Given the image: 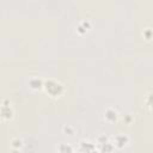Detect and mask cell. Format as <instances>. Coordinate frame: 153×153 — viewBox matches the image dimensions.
<instances>
[{
    "instance_id": "obj_1",
    "label": "cell",
    "mask_w": 153,
    "mask_h": 153,
    "mask_svg": "<svg viewBox=\"0 0 153 153\" xmlns=\"http://www.w3.org/2000/svg\"><path fill=\"white\" fill-rule=\"evenodd\" d=\"M45 90L49 94H51L53 97H56L59 94H61L62 92V85L57 81H53V80H49L48 82H45Z\"/></svg>"
},
{
    "instance_id": "obj_2",
    "label": "cell",
    "mask_w": 153,
    "mask_h": 153,
    "mask_svg": "<svg viewBox=\"0 0 153 153\" xmlns=\"http://www.w3.org/2000/svg\"><path fill=\"white\" fill-rule=\"evenodd\" d=\"M127 141H128V137H126L124 135H120L116 137V146L121 148V147L127 145Z\"/></svg>"
},
{
    "instance_id": "obj_3",
    "label": "cell",
    "mask_w": 153,
    "mask_h": 153,
    "mask_svg": "<svg viewBox=\"0 0 153 153\" xmlns=\"http://www.w3.org/2000/svg\"><path fill=\"white\" fill-rule=\"evenodd\" d=\"M106 118L109 120L110 117H111V120L110 121H116V118H117V114H116V111H114V110H111V109H109L108 111H106Z\"/></svg>"
},
{
    "instance_id": "obj_4",
    "label": "cell",
    "mask_w": 153,
    "mask_h": 153,
    "mask_svg": "<svg viewBox=\"0 0 153 153\" xmlns=\"http://www.w3.org/2000/svg\"><path fill=\"white\" fill-rule=\"evenodd\" d=\"M90 145H91L90 142H82V143H81V146H84V148H81V151H94V149H96V147H94V146L88 147Z\"/></svg>"
},
{
    "instance_id": "obj_5",
    "label": "cell",
    "mask_w": 153,
    "mask_h": 153,
    "mask_svg": "<svg viewBox=\"0 0 153 153\" xmlns=\"http://www.w3.org/2000/svg\"><path fill=\"white\" fill-rule=\"evenodd\" d=\"M12 146H13V147H18V146L20 147V146H22V141H20V140H16V141H13Z\"/></svg>"
}]
</instances>
